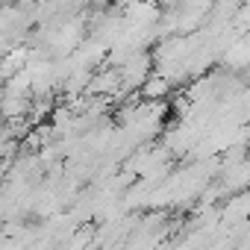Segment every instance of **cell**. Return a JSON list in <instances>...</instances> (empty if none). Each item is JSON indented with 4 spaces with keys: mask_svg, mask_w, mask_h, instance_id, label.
<instances>
[{
    "mask_svg": "<svg viewBox=\"0 0 250 250\" xmlns=\"http://www.w3.org/2000/svg\"><path fill=\"white\" fill-rule=\"evenodd\" d=\"M165 91H168V83H165V80H156V77L145 85V97H147V100H159Z\"/></svg>",
    "mask_w": 250,
    "mask_h": 250,
    "instance_id": "1",
    "label": "cell"
}]
</instances>
